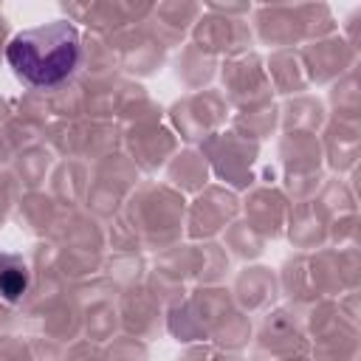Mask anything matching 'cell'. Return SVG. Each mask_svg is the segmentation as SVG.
<instances>
[{
    "instance_id": "obj_1",
    "label": "cell",
    "mask_w": 361,
    "mask_h": 361,
    "mask_svg": "<svg viewBox=\"0 0 361 361\" xmlns=\"http://www.w3.org/2000/svg\"><path fill=\"white\" fill-rule=\"evenodd\" d=\"M6 59L28 87H56L79 65V31L68 20L25 28L11 37Z\"/></svg>"
},
{
    "instance_id": "obj_2",
    "label": "cell",
    "mask_w": 361,
    "mask_h": 361,
    "mask_svg": "<svg viewBox=\"0 0 361 361\" xmlns=\"http://www.w3.org/2000/svg\"><path fill=\"white\" fill-rule=\"evenodd\" d=\"M28 288V268L14 254H0V293L8 302H17Z\"/></svg>"
}]
</instances>
